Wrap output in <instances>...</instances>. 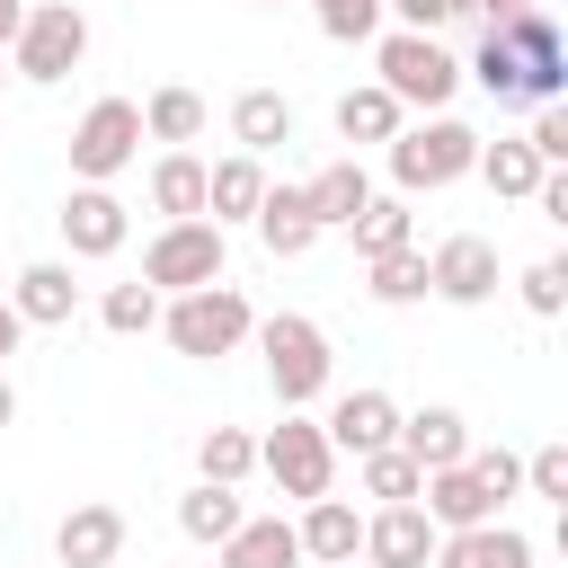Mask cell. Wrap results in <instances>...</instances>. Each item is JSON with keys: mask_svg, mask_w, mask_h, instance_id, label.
<instances>
[{"mask_svg": "<svg viewBox=\"0 0 568 568\" xmlns=\"http://www.w3.org/2000/svg\"><path fill=\"white\" fill-rule=\"evenodd\" d=\"M248 337H257L266 382H275V399H284V408H302V399H320V390H328V328H320V320L275 311V320H257Z\"/></svg>", "mask_w": 568, "mask_h": 568, "instance_id": "cell-5", "label": "cell"}, {"mask_svg": "<svg viewBox=\"0 0 568 568\" xmlns=\"http://www.w3.org/2000/svg\"><path fill=\"white\" fill-rule=\"evenodd\" d=\"M98 320H106L115 337H142V328H160V293H151L142 275H133V284H106V293H98Z\"/></svg>", "mask_w": 568, "mask_h": 568, "instance_id": "cell-34", "label": "cell"}, {"mask_svg": "<svg viewBox=\"0 0 568 568\" xmlns=\"http://www.w3.org/2000/svg\"><path fill=\"white\" fill-rule=\"evenodd\" d=\"M435 541H444V532L426 524V506H373V515H364V550H355V559H364V568H426V559H435Z\"/></svg>", "mask_w": 568, "mask_h": 568, "instance_id": "cell-11", "label": "cell"}, {"mask_svg": "<svg viewBox=\"0 0 568 568\" xmlns=\"http://www.w3.org/2000/svg\"><path fill=\"white\" fill-rule=\"evenodd\" d=\"M426 293H435V302H453V311L488 302V293H497V248H488L479 231L435 240V248H426Z\"/></svg>", "mask_w": 568, "mask_h": 568, "instance_id": "cell-10", "label": "cell"}, {"mask_svg": "<svg viewBox=\"0 0 568 568\" xmlns=\"http://www.w3.org/2000/svg\"><path fill=\"white\" fill-rule=\"evenodd\" d=\"M142 160V106L133 98H98L80 124H71V178L80 186H106Z\"/></svg>", "mask_w": 568, "mask_h": 568, "instance_id": "cell-7", "label": "cell"}, {"mask_svg": "<svg viewBox=\"0 0 568 568\" xmlns=\"http://www.w3.org/2000/svg\"><path fill=\"white\" fill-rule=\"evenodd\" d=\"M417 506H426V524H435V532H470V524H497V497L470 479V462H453V470H426Z\"/></svg>", "mask_w": 568, "mask_h": 568, "instance_id": "cell-16", "label": "cell"}, {"mask_svg": "<svg viewBox=\"0 0 568 568\" xmlns=\"http://www.w3.org/2000/svg\"><path fill=\"white\" fill-rule=\"evenodd\" d=\"M382 18H399L408 36H435V27H453V18H470V0H382Z\"/></svg>", "mask_w": 568, "mask_h": 568, "instance_id": "cell-40", "label": "cell"}, {"mask_svg": "<svg viewBox=\"0 0 568 568\" xmlns=\"http://www.w3.org/2000/svg\"><path fill=\"white\" fill-rule=\"evenodd\" d=\"M355 257H390V248H417V222H408V195H373L355 222Z\"/></svg>", "mask_w": 568, "mask_h": 568, "instance_id": "cell-30", "label": "cell"}, {"mask_svg": "<svg viewBox=\"0 0 568 568\" xmlns=\"http://www.w3.org/2000/svg\"><path fill=\"white\" fill-rule=\"evenodd\" d=\"M382 151H390V178H399V195H435V186H462V178H470V160H479V133H470L462 115H426V124H399Z\"/></svg>", "mask_w": 568, "mask_h": 568, "instance_id": "cell-2", "label": "cell"}, {"mask_svg": "<svg viewBox=\"0 0 568 568\" xmlns=\"http://www.w3.org/2000/svg\"><path fill=\"white\" fill-rule=\"evenodd\" d=\"M470 9H479V18H488V36H497V27H515V18H532L541 0H470Z\"/></svg>", "mask_w": 568, "mask_h": 568, "instance_id": "cell-42", "label": "cell"}, {"mask_svg": "<svg viewBox=\"0 0 568 568\" xmlns=\"http://www.w3.org/2000/svg\"><path fill=\"white\" fill-rule=\"evenodd\" d=\"M53 222H62V248H71V257H115V248H124V204H115V186H71Z\"/></svg>", "mask_w": 568, "mask_h": 568, "instance_id": "cell-14", "label": "cell"}, {"mask_svg": "<svg viewBox=\"0 0 568 568\" xmlns=\"http://www.w3.org/2000/svg\"><path fill=\"white\" fill-rule=\"evenodd\" d=\"M399 453H408L417 470H453V462L470 453V417L444 408V399H426L417 417H399Z\"/></svg>", "mask_w": 568, "mask_h": 568, "instance_id": "cell-17", "label": "cell"}, {"mask_svg": "<svg viewBox=\"0 0 568 568\" xmlns=\"http://www.w3.org/2000/svg\"><path fill=\"white\" fill-rule=\"evenodd\" d=\"M257 470H266L284 497H302V506H311V497H328L337 453H328V435H320L311 417H293V408H284V426H266V435H257Z\"/></svg>", "mask_w": 568, "mask_h": 568, "instance_id": "cell-8", "label": "cell"}, {"mask_svg": "<svg viewBox=\"0 0 568 568\" xmlns=\"http://www.w3.org/2000/svg\"><path fill=\"white\" fill-rule=\"evenodd\" d=\"M337 568H364V559H337Z\"/></svg>", "mask_w": 568, "mask_h": 568, "instance_id": "cell-47", "label": "cell"}, {"mask_svg": "<svg viewBox=\"0 0 568 568\" xmlns=\"http://www.w3.org/2000/svg\"><path fill=\"white\" fill-rule=\"evenodd\" d=\"M248 328H257V311H248L240 284H195V293H169V302H160V337H169L178 355H195V364L231 355Z\"/></svg>", "mask_w": 568, "mask_h": 568, "instance_id": "cell-3", "label": "cell"}, {"mask_svg": "<svg viewBox=\"0 0 568 568\" xmlns=\"http://www.w3.org/2000/svg\"><path fill=\"white\" fill-rule=\"evenodd\" d=\"M524 488H532V497H550V506H568V444L524 453Z\"/></svg>", "mask_w": 568, "mask_h": 568, "instance_id": "cell-39", "label": "cell"}, {"mask_svg": "<svg viewBox=\"0 0 568 568\" xmlns=\"http://www.w3.org/2000/svg\"><path fill=\"white\" fill-rule=\"evenodd\" d=\"M115 568H124V559H115Z\"/></svg>", "mask_w": 568, "mask_h": 568, "instance_id": "cell-48", "label": "cell"}, {"mask_svg": "<svg viewBox=\"0 0 568 568\" xmlns=\"http://www.w3.org/2000/svg\"><path fill=\"white\" fill-rule=\"evenodd\" d=\"M222 568H302V541L284 515H248L231 541H222Z\"/></svg>", "mask_w": 568, "mask_h": 568, "instance_id": "cell-26", "label": "cell"}, {"mask_svg": "<svg viewBox=\"0 0 568 568\" xmlns=\"http://www.w3.org/2000/svg\"><path fill=\"white\" fill-rule=\"evenodd\" d=\"M293 541H302V559H311V568H337V559H355V550H364V515H355L346 497H311V506H302V524H293Z\"/></svg>", "mask_w": 568, "mask_h": 568, "instance_id": "cell-18", "label": "cell"}, {"mask_svg": "<svg viewBox=\"0 0 568 568\" xmlns=\"http://www.w3.org/2000/svg\"><path fill=\"white\" fill-rule=\"evenodd\" d=\"M53 559H62V568H115V559H124V506H106V497L71 506V515L53 524Z\"/></svg>", "mask_w": 568, "mask_h": 568, "instance_id": "cell-13", "label": "cell"}, {"mask_svg": "<svg viewBox=\"0 0 568 568\" xmlns=\"http://www.w3.org/2000/svg\"><path fill=\"white\" fill-rule=\"evenodd\" d=\"M302 195H311V222H320V231H346V222L373 204V178H364V160H328Z\"/></svg>", "mask_w": 568, "mask_h": 568, "instance_id": "cell-23", "label": "cell"}, {"mask_svg": "<svg viewBox=\"0 0 568 568\" xmlns=\"http://www.w3.org/2000/svg\"><path fill=\"white\" fill-rule=\"evenodd\" d=\"M320 435H328V453H382V444H399V399L390 390H346L328 417H320Z\"/></svg>", "mask_w": 568, "mask_h": 568, "instance_id": "cell-12", "label": "cell"}, {"mask_svg": "<svg viewBox=\"0 0 568 568\" xmlns=\"http://www.w3.org/2000/svg\"><path fill=\"white\" fill-rule=\"evenodd\" d=\"M18 27H27V0H0V53L18 44Z\"/></svg>", "mask_w": 568, "mask_h": 568, "instance_id": "cell-43", "label": "cell"}, {"mask_svg": "<svg viewBox=\"0 0 568 568\" xmlns=\"http://www.w3.org/2000/svg\"><path fill=\"white\" fill-rule=\"evenodd\" d=\"M373 89H390L399 98V115L417 106V115H444L453 106V89H462V53H444L435 36H408V27H390V36H373Z\"/></svg>", "mask_w": 568, "mask_h": 568, "instance_id": "cell-1", "label": "cell"}, {"mask_svg": "<svg viewBox=\"0 0 568 568\" xmlns=\"http://www.w3.org/2000/svg\"><path fill=\"white\" fill-rule=\"evenodd\" d=\"M515 293H524L532 320H559V311H568V257H532V266L515 275Z\"/></svg>", "mask_w": 568, "mask_h": 568, "instance_id": "cell-36", "label": "cell"}, {"mask_svg": "<svg viewBox=\"0 0 568 568\" xmlns=\"http://www.w3.org/2000/svg\"><path fill=\"white\" fill-rule=\"evenodd\" d=\"M417 488H426V470H417L399 444L364 453V497H382V506H417Z\"/></svg>", "mask_w": 568, "mask_h": 568, "instance_id": "cell-33", "label": "cell"}, {"mask_svg": "<svg viewBox=\"0 0 568 568\" xmlns=\"http://www.w3.org/2000/svg\"><path fill=\"white\" fill-rule=\"evenodd\" d=\"M470 178H488V195H515V204H524V195H532V186H541L550 169H541V160L524 151V133H515V142H479Z\"/></svg>", "mask_w": 568, "mask_h": 568, "instance_id": "cell-29", "label": "cell"}, {"mask_svg": "<svg viewBox=\"0 0 568 568\" xmlns=\"http://www.w3.org/2000/svg\"><path fill=\"white\" fill-rule=\"evenodd\" d=\"M311 18H320L328 44H373L382 36V0H311Z\"/></svg>", "mask_w": 568, "mask_h": 568, "instance_id": "cell-35", "label": "cell"}, {"mask_svg": "<svg viewBox=\"0 0 568 568\" xmlns=\"http://www.w3.org/2000/svg\"><path fill=\"white\" fill-rule=\"evenodd\" d=\"M248 222H257L266 257H311V248H320V222H311V195H302V186H266Z\"/></svg>", "mask_w": 568, "mask_h": 568, "instance_id": "cell-19", "label": "cell"}, {"mask_svg": "<svg viewBox=\"0 0 568 568\" xmlns=\"http://www.w3.org/2000/svg\"><path fill=\"white\" fill-rule=\"evenodd\" d=\"M195 133H204V98H195V89H178V80H169V89H151V98H142V142L186 151Z\"/></svg>", "mask_w": 568, "mask_h": 568, "instance_id": "cell-28", "label": "cell"}, {"mask_svg": "<svg viewBox=\"0 0 568 568\" xmlns=\"http://www.w3.org/2000/svg\"><path fill=\"white\" fill-rule=\"evenodd\" d=\"M80 53H89V18H80V0H27V27H18V44H9V80L53 89V80L80 71Z\"/></svg>", "mask_w": 568, "mask_h": 568, "instance_id": "cell-4", "label": "cell"}, {"mask_svg": "<svg viewBox=\"0 0 568 568\" xmlns=\"http://www.w3.org/2000/svg\"><path fill=\"white\" fill-rule=\"evenodd\" d=\"M426 568H532V541L515 524H470V532H444Z\"/></svg>", "mask_w": 568, "mask_h": 568, "instance_id": "cell-20", "label": "cell"}, {"mask_svg": "<svg viewBox=\"0 0 568 568\" xmlns=\"http://www.w3.org/2000/svg\"><path fill=\"white\" fill-rule=\"evenodd\" d=\"M240 524H248L240 488H213V479H195V488L178 497V532H186V541H213V550H222V541H231Z\"/></svg>", "mask_w": 568, "mask_h": 568, "instance_id": "cell-25", "label": "cell"}, {"mask_svg": "<svg viewBox=\"0 0 568 568\" xmlns=\"http://www.w3.org/2000/svg\"><path fill=\"white\" fill-rule=\"evenodd\" d=\"M195 470H204L213 488H240V479L257 470V435H248V426H204V444H195Z\"/></svg>", "mask_w": 568, "mask_h": 568, "instance_id": "cell-31", "label": "cell"}, {"mask_svg": "<svg viewBox=\"0 0 568 568\" xmlns=\"http://www.w3.org/2000/svg\"><path fill=\"white\" fill-rule=\"evenodd\" d=\"M532 204H541V222H568V178H559V169H550V178H541V186H532Z\"/></svg>", "mask_w": 568, "mask_h": 568, "instance_id": "cell-41", "label": "cell"}, {"mask_svg": "<svg viewBox=\"0 0 568 568\" xmlns=\"http://www.w3.org/2000/svg\"><path fill=\"white\" fill-rule=\"evenodd\" d=\"M18 426V390H9V373H0V435Z\"/></svg>", "mask_w": 568, "mask_h": 568, "instance_id": "cell-45", "label": "cell"}, {"mask_svg": "<svg viewBox=\"0 0 568 568\" xmlns=\"http://www.w3.org/2000/svg\"><path fill=\"white\" fill-rule=\"evenodd\" d=\"M399 124H408V115H399V98H390V89H373V80L337 98V133H346L355 151H373V142H390ZM355 151H346V160H355Z\"/></svg>", "mask_w": 568, "mask_h": 568, "instance_id": "cell-27", "label": "cell"}, {"mask_svg": "<svg viewBox=\"0 0 568 568\" xmlns=\"http://www.w3.org/2000/svg\"><path fill=\"white\" fill-rule=\"evenodd\" d=\"M364 293L373 302H426V248H390V257H364Z\"/></svg>", "mask_w": 568, "mask_h": 568, "instance_id": "cell-32", "label": "cell"}, {"mask_svg": "<svg viewBox=\"0 0 568 568\" xmlns=\"http://www.w3.org/2000/svg\"><path fill=\"white\" fill-rule=\"evenodd\" d=\"M524 151H532L541 169H559V160H568V106H532V124H524Z\"/></svg>", "mask_w": 568, "mask_h": 568, "instance_id": "cell-38", "label": "cell"}, {"mask_svg": "<svg viewBox=\"0 0 568 568\" xmlns=\"http://www.w3.org/2000/svg\"><path fill=\"white\" fill-rule=\"evenodd\" d=\"M231 142H240L248 160L284 151V142H293V98H284V89H240V98H231Z\"/></svg>", "mask_w": 568, "mask_h": 568, "instance_id": "cell-21", "label": "cell"}, {"mask_svg": "<svg viewBox=\"0 0 568 568\" xmlns=\"http://www.w3.org/2000/svg\"><path fill=\"white\" fill-rule=\"evenodd\" d=\"M0 62H9V53H0ZM0 89H9V71H0Z\"/></svg>", "mask_w": 568, "mask_h": 568, "instance_id": "cell-46", "label": "cell"}, {"mask_svg": "<svg viewBox=\"0 0 568 568\" xmlns=\"http://www.w3.org/2000/svg\"><path fill=\"white\" fill-rule=\"evenodd\" d=\"M257 195H266V169H257L248 151H231V160H213V169H204V222H213V231L248 222V213H257Z\"/></svg>", "mask_w": 568, "mask_h": 568, "instance_id": "cell-22", "label": "cell"}, {"mask_svg": "<svg viewBox=\"0 0 568 568\" xmlns=\"http://www.w3.org/2000/svg\"><path fill=\"white\" fill-rule=\"evenodd\" d=\"M9 311H18L27 328H71V320H80V284H71V266H62V257H36V266H18V293H9Z\"/></svg>", "mask_w": 568, "mask_h": 568, "instance_id": "cell-15", "label": "cell"}, {"mask_svg": "<svg viewBox=\"0 0 568 568\" xmlns=\"http://www.w3.org/2000/svg\"><path fill=\"white\" fill-rule=\"evenodd\" d=\"M151 213L204 222V160H195V151H160V160H151Z\"/></svg>", "mask_w": 568, "mask_h": 568, "instance_id": "cell-24", "label": "cell"}, {"mask_svg": "<svg viewBox=\"0 0 568 568\" xmlns=\"http://www.w3.org/2000/svg\"><path fill=\"white\" fill-rule=\"evenodd\" d=\"M231 266V240L213 222H160V240L142 248V284L169 302V293H195V284H222Z\"/></svg>", "mask_w": 568, "mask_h": 568, "instance_id": "cell-6", "label": "cell"}, {"mask_svg": "<svg viewBox=\"0 0 568 568\" xmlns=\"http://www.w3.org/2000/svg\"><path fill=\"white\" fill-rule=\"evenodd\" d=\"M497 36H506V53L524 71V106H559V89H568V36H559V18L532 9V18H515Z\"/></svg>", "mask_w": 568, "mask_h": 568, "instance_id": "cell-9", "label": "cell"}, {"mask_svg": "<svg viewBox=\"0 0 568 568\" xmlns=\"http://www.w3.org/2000/svg\"><path fill=\"white\" fill-rule=\"evenodd\" d=\"M18 337H27V320H18V311H9V302H0V364H9V355H18Z\"/></svg>", "mask_w": 568, "mask_h": 568, "instance_id": "cell-44", "label": "cell"}, {"mask_svg": "<svg viewBox=\"0 0 568 568\" xmlns=\"http://www.w3.org/2000/svg\"><path fill=\"white\" fill-rule=\"evenodd\" d=\"M462 462H470V479H479V488H488L497 506H506V497L524 488V453H506V444H470Z\"/></svg>", "mask_w": 568, "mask_h": 568, "instance_id": "cell-37", "label": "cell"}]
</instances>
